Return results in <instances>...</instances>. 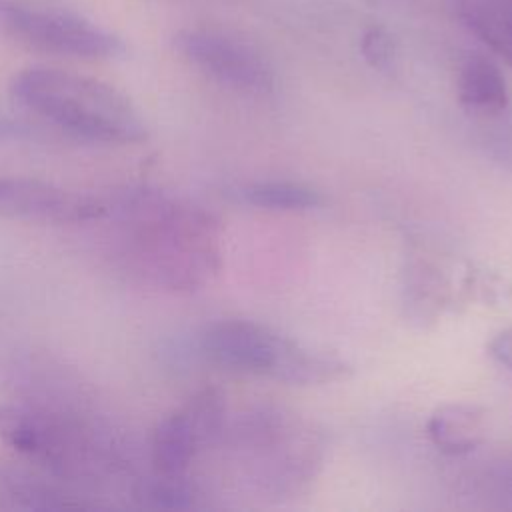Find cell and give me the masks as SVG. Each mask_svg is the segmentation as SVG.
<instances>
[{"label": "cell", "instance_id": "obj_1", "mask_svg": "<svg viewBox=\"0 0 512 512\" xmlns=\"http://www.w3.org/2000/svg\"><path fill=\"white\" fill-rule=\"evenodd\" d=\"M104 220H112V248L120 266L138 282L168 292H194L220 268L218 220L164 192L138 188L116 200Z\"/></svg>", "mask_w": 512, "mask_h": 512}, {"label": "cell", "instance_id": "obj_2", "mask_svg": "<svg viewBox=\"0 0 512 512\" xmlns=\"http://www.w3.org/2000/svg\"><path fill=\"white\" fill-rule=\"evenodd\" d=\"M10 94L28 112L80 140L128 146L148 138L136 104L92 76L32 66L14 74Z\"/></svg>", "mask_w": 512, "mask_h": 512}, {"label": "cell", "instance_id": "obj_3", "mask_svg": "<svg viewBox=\"0 0 512 512\" xmlns=\"http://www.w3.org/2000/svg\"><path fill=\"white\" fill-rule=\"evenodd\" d=\"M0 440L60 478L80 480L110 472L112 448L80 416L44 402H2Z\"/></svg>", "mask_w": 512, "mask_h": 512}, {"label": "cell", "instance_id": "obj_4", "mask_svg": "<svg viewBox=\"0 0 512 512\" xmlns=\"http://www.w3.org/2000/svg\"><path fill=\"white\" fill-rule=\"evenodd\" d=\"M204 356L228 370L292 386H318L346 378L348 364L314 352L252 320H220L200 336Z\"/></svg>", "mask_w": 512, "mask_h": 512}, {"label": "cell", "instance_id": "obj_5", "mask_svg": "<svg viewBox=\"0 0 512 512\" xmlns=\"http://www.w3.org/2000/svg\"><path fill=\"white\" fill-rule=\"evenodd\" d=\"M0 32L28 48L86 60L124 54V42L60 0H0Z\"/></svg>", "mask_w": 512, "mask_h": 512}, {"label": "cell", "instance_id": "obj_6", "mask_svg": "<svg viewBox=\"0 0 512 512\" xmlns=\"http://www.w3.org/2000/svg\"><path fill=\"white\" fill-rule=\"evenodd\" d=\"M176 50L214 82L250 96H266L276 78L262 52L248 40L220 28H184L174 36Z\"/></svg>", "mask_w": 512, "mask_h": 512}, {"label": "cell", "instance_id": "obj_7", "mask_svg": "<svg viewBox=\"0 0 512 512\" xmlns=\"http://www.w3.org/2000/svg\"><path fill=\"white\" fill-rule=\"evenodd\" d=\"M226 398L206 386L182 406L166 414L150 438V464L156 476H184L196 454L208 446L224 426Z\"/></svg>", "mask_w": 512, "mask_h": 512}, {"label": "cell", "instance_id": "obj_8", "mask_svg": "<svg viewBox=\"0 0 512 512\" xmlns=\"http://www.w3.org/2000/svg\"><path fill=\"white\" fill-rule=\"evenodd\" d=\"M108 210L110 198L100 194L58 186L38 178H0V216L6 218L70 226L102 222Z\"/></svg>", "mask_w": 512, "mask_h": 512}, {"label": "cell", "instance_id": "obj_9", "mask_svg": "<svg viewBox=\"0 0 512 512\" xmlns=\"http://www.w3.org/2000/svg\"><path fill=\"white\" fill-rule=\"evenodd\" d=\"M426 432L438 450L452 456L468 454L484 440L486 416L484 410L476 404H444L430 414Z\"/></svg>", "mask_w": 512, "mask_h": 512}, {"label": "cell", "instance_id": "obj_10", "mask_svg": "<svg viewBox=\"0 0 512 512\" xmlns=\"http://www.w3.org/2000/svg\"><path fill=\"white\" fill-rule=\"evenodd\" d=\"M458 100L474 114L494 116L508 106V84L502 70L482 54L464 58L458 70Z\"/></svg>", "mask_w": 512, "mask_h": 512}, {"label": "cell", "instance_id": "obj_11", "mask_svg": "<svg viewBox=\"0 0 512 512\" xmlns=\"http://www.w3.org/2000/svg\"><path fill=\"white\" fill-rule=\"evenodd\" d=\"M462 24L512 66V0H458Z\"/></svg>", "mask_w": 512, "mask_h": 512}, {"label": "cell", "instance_id": "obj_12", "mask_svg": "<svg viewBox=\"0 0 512 512\" xmlns=\"http://www.w3.org/2000/svg\"><path fill=\"white\" fill-rule=\"evenodd\" d=\"M4 486L14 500L26 508L38 510H66V508H96L94 502L82 500L78 494L60 488L48 480L24 474L10 472L4 476Z\"/></svg>", "mask_w": 512, "mask_h": 512}, {"label": "cell", "instance_id": "obj_13", "mask_svg": "<svg viewBox=\"0 0 512 512\" xmlns=\"http://www.w3.org/2000/svg\"><path fill=\"white\" fill-rule=\"evenodd\" d=\"M240 194L248 204L268 210H310L322 204L320 192L288 180L254 182L244 186Z\"/></svg>", "mask_w": 512, "mask_h": 512}, {"label": "cell", "instance_id": "obj_14", "mask_svg": "<svg viewBox=\"0 0 512 512\" xmlns=\"http://www.w3.org/2000/svg\"><path fill=\"white\" fill-rule=\"evenodd\" d=\"M136 498L154 508H190L194 506L196 492L184 476H156L140 486Z\"/></svg>", "mask_w": 512, "mask_h": 512}, {"label": "cell", "instance_id": "obj_15", "mask_svg": "<svg viewBox=\"0 0 512 512\" xmlns=\"http://www.w3.org/2000/svg\"><path fill=\"white\" fill-rule=\"evenodd\" d=\"M394 38L380 26H370L360 38V54L372 68H388L394 60Z\"/></svg>", "mask_w": 512, "mask_h": 512}, {"label": "cell", "instance_id": "obj_16", "mask_svg": "<svg viewBox=\"0 0 512 512\" xmlns=\"http://www.w3.org/2000/svg\"><path fill=\"white\" fill-rule=\"evenodd\" d=\"M488 486L494 488L498 498L512 504V460H502L488 472Z\"/></svg>", "mask_w": 512, "mask_h": 512}, {"label": "cell", "instance_id": "obj_17", "mask_svg": "<svg viewBox=\"0 0 512 512\" xmlns=\"http://www.w3.org/2000/svg\"><path fill=\"white\" fill-rule=\"evenodd\" d=\"M488 352L494 360H498L500 364L512 368V328H506L502 332H498L490 344H488Z\"/></svg>", "mask_w": 512, "mask_h": 512}, {"label": "cell", "instance_id": "obj_18", "mask_svg": "<svg viewBox=\"0 0 512 512\" xmlns=\"http://www.w3.org/2000/svg\"><path fill=\"white\" fill-rule=\"evenodd\" d=\"M366 2H370V4H376V6H378V4H390V2H392V4H396V2H400V0H366Z\"/></svg>", "mask_w": 512, "mask_h": 512}]
</instances>
